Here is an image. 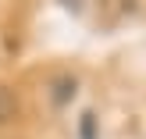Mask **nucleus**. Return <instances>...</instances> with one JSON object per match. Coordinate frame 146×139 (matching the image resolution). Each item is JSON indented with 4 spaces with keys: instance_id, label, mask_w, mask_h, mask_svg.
Instances as JSON below:
<instances>
[{
    "instance_id": "obj_4",
    "label": "nucleus",
    "mask_w": 146,
    "mask_h": 139,
    "mask_svg": "<svg viewBox=\"0 0 146 139\" xmlns=\"http://www.w3.org/2000/svg\"><path fill=\"white\" fill-rule=\"evenodd\" d=\"M61 4H68V7H75V4H78V0H61Z\"/></svg>"
},
{
    "instance_id": "obj_3",
    "label": "nucleus",
    "mask_w": 146,
    "mask_h": 139,
    "mask_svg": "<svg viewBox=\"0 0 146 139\" xmlns=\"http://www.w3.org/2000/svg\"><path fill=\"white\" fill-rule=\"evenodd\" d=\"M82 136L93 139V114H82Z\"/></svg>"
},
{
    "instance_id": "obj_2",
    "label": "nucleus",
    "mask_w": 146,
    "mask_h": 139,
    "mask_svg": "<svg viewBox=\"0 0 146 139\" xmlns=\"http://www.w3.org/2000/svg\"><path fill=\"white\" fill-rule=\"evenodd\" d=\"M68 96H75V78H57L54 82V104H64Z\"/></svg>"
},
{
    "instance_id": "obj_1",
    "label": "nucleus",
    "mask_w": 146,
    "mask_h": 139,
    "mask_svg": "<svg viewBox=\"0 0 146 139\" xmlns=\"http://www.w3.org/2000/svg\"><path fill=\"white\" fill-rule=\"evenodd\" d=\"M14 114H18V96H14L7 86H0V125H4V121H11Z\"/></svg>"
}]
</instances>
